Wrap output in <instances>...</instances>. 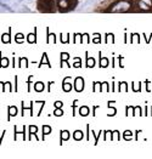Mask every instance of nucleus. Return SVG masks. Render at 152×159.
Segmentation results:
<instances>
[{
	"instance_id": "1",
	"label": "nucleus",
	"mask_w": 152,
	"mask_h": 159,
	"mask_svg": "<svg viewBox=\"0 0 152 159\" xmlns=\"http://www.w3.org/2000/svg\"><path fill=\"white\" fill-rule=\"evenodd\" d=\"M55 1L54 0H38L37 1V7L40 12H55Z\"/></svg>"
},
{
	"instance_id": "2",
	"label": "nucleus",
	"mask_w": 152,
	"mask_h": 159,
	"mask_svg": "<svg viewBox=\"0 0 152 159\" xmlns=\"http://www.w3.org/2000/svg\"><path fill=\"white\" fill-rule=\"evenodd\" d=\"M78 0H56V5L60 12H67L77 6Z\"/></svg>"
},
{
	"instance_id": "3",
	"label": "nucleus",
	"mask_w": 152,
	"mask_h": 159,
	"mask_svg": "<svg viewBox=\"0 0 152 159\" xmlns=\"http://www.w3.org/2000/svg\"><path fill=\"white\" fill-rule=\"evenodd\" d=\"M74 89L77 93H82L84 89V79L82 77H78L74 80Z\"/></svg>"
},
{
	"instance_id": "4",
	"label": "nucleus",
	"mask_w": 152,
	"mask_h": 159,
	"mask_svg": "<svg viewBox=\"0 0 152 159\" xmlns=\"http://www.w3.org/2000/svg\"><path fill=\"white\" fill-rule=\"evenodd\" d=\"M11 30H12V28L9 27V32H7V33H4V34L1 35V41H2L4 44H10V43H11Z\"/></svg>"
},
{
	"instance_id": "5",
	"label": "nucleus",
	"mask_w": 152,
	"mask_h": 159,
	"mask_svg": "<svg viewBox=\"0 0 152 159\" xmlns=\"http://www.w3.org/2000/svg\"><path fill=\"white\" fill-rule=\"evenodd\" d=\"M7 112H9V116H7V121H9L12 117H16V116H17L18 109H17L16 106H9L7 107Z\"/></svg>"
},
{
	"instance_id": "6",
	"label": "nucleus",
	"mask_w": 152,
	"mask_h": 159,
	"mask_svg": "<svg viewBox=\"0 0 152 159\" xmlns=\"http://www.w3.org/2000/svg\"><path fill=\"white\" fill-rule=\"evenodd\" d=\"M27 41L29 44H35L37 43V28H34L33 33H29L27 37Z\"/></svg>"
},
{
	"instance_id": "7",
	"label": "nucleus",
	"mask_w": 152,
	"mask_h": 159,
	"mask_svg": "<svg viewBox=\"0 0 152 159\" xmlns=\"http://www.w3.org/2000/svg\"><path fill=\"white\" fill-rule=\"evenodd\" d=\"M9 58L7 57H2V53L0 51V68H7L9 67Z\"/></svg>"
},
{
	"instance_id": "8",
	"label": "nucleus",
	"mask_w": 152,
	"mask_h": 159,
	"mask_svg": "<svg viewBox=\"0 0 152 159\" xmlns=\"http://www.w3.org/2000/svg\"><path fill=\"white\" fill-rule=\"evenodd\" d=\"M14 133H15V135H14L15 141H17V135H18V134H22V135H23V140L26 139V130H25V126H23V129H22V130H17V125H15Z\"/></svg>"
},
{
	"instance_id": "9",
	"label": "nucleus",
	"mask_w": 152,
	"mask_h": 159,
	"mask_svg": "<svg viewBox=\"0 0 152 159\" xmlns=\"http://www.w3.org/2000/svg\"><path fill=\"white\" fill-rule=\"evenodd\" d=\"M71 79V78H65L63 79V83H62V88H63V90L66 91V93H68V91H71V89H72V85L68 83V80Z\"/></svg>"
},
{
	"instance_id": "10",
	"label": "nucleus",
	"mask_w": 152,
	"mask_h": 159,
	"mask_svg": "<svg viewBox=\"0 0 152 159\" xmlns=\"http://www.w3.org/2000/svg\"><path fill=\"white\" fill-rule=\"evenodd\" d=\"M37 131H38V128H37L35 125H30V126H29V140H30L33 136H34V139H35V140H38V137L35 136Z\"/></svg>"
},
{
	"instance_id": "11",
	"label": "nucleus",
	"mask_w": 152,
	"mask_h": 159,
	"mask_svg": "<svg viewBox=\"0 0 152 159\" xmlns=\"http://www.w3.org/2000/svg\"><path fill=\"white\" fill-rule=\"evenodd\" d=\"M44 83H42V81H37L35 84H34V90L37 91V93H42V91H44Z\"/></svg>"
},
{
	"instance_id": "12",
	"label": "nucleus",
	"mask_w": 152,
	"mask_h": 159,
	"mask_svg": "<svg viewBox=\"0 0 152 159\" xmlns=\"http://www.w3.org/2000/svg\"><path fill=\"white\" fill-rule=\"evenodd\" d=\"M43 65H46V66H49L51 68V65H50V62H49V60H48V55H46V53H43L42 61L39 62V67H42Z\"/></svg>"
},
{
	"instance_id": "13",
	"label": "nucleus",
	"mask_w": 152,
	"mask_h": 159,
	"mask_svg": "<svg viewBox=\"0 0 152 159\" xmlns=\"http://www.w3.org/2000/svg\"><path fill=\"white\" fill-rule=\"evenodd\" d=\"M46 32H48V39H46V41L50 44V43H56V37H55V34L54 33H50L49 32V28H46Z\"/></svg>"
},
{
	"instance_id": "14",
	"label": "nucleus",
	"mask_w": 152,
	"mask_h": 159,
	"mask_svg": "<svg viewBox=\"0 0 152 159\" xmlns=\"http://www.w3.org/2000/svg\"><path fill=\"white\" fill-rule=\"evenodd\" d=\"M73 139H74L76 141H81V140L83 139V133H82L81 130H76V131L73 133Z\"/></svg>"
},
{
	"instance_id": "15",
	"label": "nucleus",
	"mask_w": 152,
	"mask_h": 159,
	"mask_svg": "<svg viewBox=\"0 0 152 159\" xmlns=\"http://www.w3.org/2000/svg\"><path fill=\"white\" fill-rule=\"evenodd\" d=\"M60 136H61V143H62V141H67L69 139V131L67 130H62L61 134H60Z\"/></svg>"
},
{
	"instance_id": "16",
	"label": "nucleus",
	"mask_w": 152,
	"mask_h": 159,
	"mask_svg": "<svg viewBox=\"0 0 152 159\" xmlns=\"http://www.w3.org/2000/svg\"><path fill=\"white\" fill-rule=\"evenodd\" d=\"M20 63H18V67L20 68H22V67H25V68H27L28 67V60H27V57H21L20 60Z\"/></svg>"
},
{
	"instance_id": "17",
	"label": "nucleus",
	"mask_w": 152,
	"mask_h": 159,
	"mask_svg": "<svg viewBox=\"0 0 152 159\" xmlns=\"http://www.w3.org/2000/svg\"><path fill=\"white\" fill-rule=\"evenodd\" d=\"M15 40H16L17 44H22L23 40H25V35H23L22 33H17V34L15 35Z\"/></svg>"
},
{
	"instance_id": "18",
	"label": "nucleus",
	"mask_w": 152,
	"mask_h": 159,
	"mask_svg": "<svg viewBox=\"0 0 152 159\" xmlns=\"http://www.w3.org/2000/svg\"><path fill=\"white\" fill-rule=\"evenodd\" d=\"M95 66V60L91 57V58H89L88 57V53H86V67L88 68H93V67Z\"/></svg>"
},
{
	"instance_id": "19",
	"label": "nucleus",
	"mask_w": 152,
	"mask_h": 159,
	"mask_svg": "<svg viewBox=\"0 0 152 159\" xmlns=\"http://www.w3.org/2000/svg\"><path fill=\"white\" fill-rule=\"evenodd\" d=\"M108 66V58H105V57H101V53H100V67L105 68V67Z\"/></svg>"
},
{
	"instance_id": "20",
	"label": "nucleus",
	"mask_w": 152,
	"mask_h": 159,
	"mask_svg": "<svg viewBox=\"0 0 152 159\" xmlns=\"http://www.w3.org/2000/svg\"><path fill=\"white\" fill-rule=\"evenodd\" d=\"M79 114L83 116V117L88 116V114H89V107H86V106L81 107V108H79Z\"/></svg>"
},
{
	"instance_id": "21",
	"label": "nucleus",
	"mask_w": 152,
	"mask_h": 159,
	"mask_svg": "<svg viewBox=\"0 0 152 159\" xmlns=\"http://www.w3.org/2000/svg\"><path fill=\"white\" fill-rule=\"evenodd\" d=\"M51 126H49V125H43V140H44V136L45 135H48V134L51 133Z\"/></svg>"
},
{
	"instance_id": "22",
	"label": "nucleus",
	"mask_w": 152,
	"mask_h": 159,
	"mask_svg": "<svg viewBox=\"0 0 152 159\" xmlns=\"http://www.w3.org/2000/svg\"><path fill=\"white\" fill-rule=\"evenodd\" d=\"M69 58V55L66 52H62L61 53V63L62 62H67V60Z\"/></svg>"
},
{
	"instance_id": "23",
	"label": "nucleus",
	"mask_w": 152,
	"mask_h": 159,
	"mask_svg": "<svg viewBox=\"0 0 152 159\" xmlns=\"http://www.w3.org/2000/svg\"><path fill=\"white\" fill-rule=\"evenodd\" d=\"M54 116H56V117H60V116H63V111H62L61 108H56L55 111H54Z\"/></svg>"
},
{
	"instance_id": "24",
	"label": "nucleus",
	"mask_w": 152,
	"mask_h": 159,
	"mask_svg": "<svg viewBox=\"0 0 152 159\" xmlns=\"http://www.w3.org/2000/svg\"><path fill=\"white\" fill-rule=\"evenodd\" d=\"M6 84H7V81H0V93H1V91H6V90H5Z\"/></svg>"
},
{
	"instance_id": "25",
	"label": "nucleus",
	"mask_w": 152,
	"mask_h": 159,
	"mask_svg": "<svg viewBox=\"0 0 152 159\" xmlns=\"http://www.w3.org/2000/svg\"><path fill=\"white\" fill-rule=\"evenodd\" d=\"M68 38H69V34H66V35H62L61 34V41L62 43H65V44L68 43Z\"/></svg>"
},
{
	"instance_id": "26",
	"label": "nucleus",
	"mask_w": 152,
	"mask_h": 159,
	"mask_svg": "<svg viewBox=\"0 0 152 159\" xmlns=\"http://www.w3.org/2000/svg\"><path fill=\"white\" fill-rule=\"evenodd\" d=\"M32 80H33V77H32V75H30V77H29V78H28V88H27V90H28V93H29V91H30V83H32Z\"/></svg>"
},
{
	"instance_id": "27",
	"label": "nucleus",
	"mask_w": 152,
	"mask_h": 159,
	"mask_svg": "<svg viewBox=\"0 0 152 159\" xmlns=\"http://www.w3.org/2000/svg\"><path fill=\"white\" fill-rule=\"evenodd\" d=\"M106 38H107V43H108V40H110V39H111V41H112V43L114 41V38H113V34H107V35H106Z\"/></svg>"
},
{
	"instance_id": "28",
	"label": "nucleus",
	"mask_w": 152,
	"mask_h": 159,
	"mask_svg": "<svg viewBox=\"0 0 152 159\" xmlns=\"http://www.w3.org/2000/svg\"><path fill=\"white\" fill-rule=\"evenodd\" d=\"M54 105H55L56 108H61V107H62V102H61V101H56Z\"/></svg>"
},
{
	"instance_id": "29",
	"label": "nucleus",
	"mask_w": 152,
	"mask_h": 159,
	"mask_svg": "<svg viewBox=\"0 0 152 159\" xmlns=\"http://www.w3.org/2000/svg\"><path fill=\"white\" fill-rule=\"evenodd\" d=\"M129 136L131 137V133H130V131H125V133H124V139H125V140H128V137H129Z\"/></svg>"
},
{
	"instance_id": "30",
	"label": "nucleus",
	"mask_w": 152,
	"mask_h": 159,
	"mask_svg": "<svg viewBox=\"0 0 152 159\" xmlns=\"http://www.w3.org/2000/svg\"><path fill=\"white\" fill-rule=\"evenodd\" d=\"M5 134H6V130H4V133H2L1 135H0V145H1V142H2V139H4Z\"/></svg>"
},
{
	"instance_id": "31",
	"label": "nucleus",
	"mask_w": 152,
	"mask_h": 159,
	"mask_svg": "<svg viewBox=\"0 0 152 159\" xmlns=\"http://www.w3.org/2000/svg\"><path fill=\"white\" fill-rule=\"evenodd\" d=\"M17 91V75L15 77V93Z\"/></svg>"
},
{
	"instance_id": "32",
	"label": "nucleus",
	"mask_w": 152,
	"mask_h": 159,
	"mask_svg": "<svg viewBox=\"0 0 152 159\" xmlns=\"http://www.w3.org/2000/svg\"><path fill=\"white\" fill-rule=\"evenodd\" d=\"M12 67H16V65H15V56L12 57Z\"/></svg>"
}]
</instances>
